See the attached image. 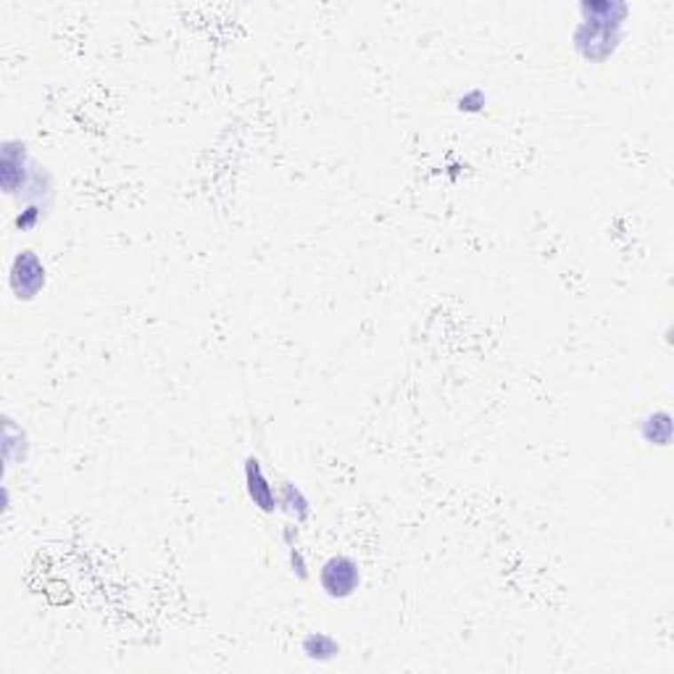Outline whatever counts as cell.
<instances>
[{
	"mask_svg": "<svg viewBox=\"0 0 674 674\" xmlns=\"http://www.w3.org/2000/svg\"><path fill=\"white\" fill-rule=\"evenodd\" d=\"M43 214H45V209H43V206L29 203V206H24V209H21V214L16 217V226H19V229H32V226L43 219Z\"/></svg>",
	"mask_w": 674,
	"mask_h": 674,
	"instance_id": "10",
	"label": "cell"
},
{
	"mask_svg": "<svg viewBox=\"0 0 674 674\" xmlns=\"http://www.w3.org/2000/svg\"><path fill=\"white\" fill-rule=\"evenodd\" d=\"M300 648H303V656L316 664H329L340 656V643L327 632H308Z\"/></svg>",
	"mask_w": 674,
	"mask_h": 674,
	"instance_id": "7",
	"label": "cell"
},
{
	"mask_svg": "<svg viewBox=\"0 0 674 674\" xmlns=\"http://www.w3.org/2000/svg\"><path fill=\"white\" fill-rule=\"evenodd\" d=\"M35 171V161L29 158V150L21 140H3L0 148V185L3 193L11 198H21V193L29 185V177Z\"/></svg>",
	"mask_w": 674,
	"mask_h": 674,
	"instance_id": "4",
	"label": "cell"
},
{
	"mask_svg": "<svg viewBox=\"0 0 674 674\" xmlns=\"http://www.w3.org/2000/svg\"><path fill=\"white\" fill-rule=\"evenodd\" d=\"M280 509L285 514H290L298 525L311 519V501L296 482H282L280 485Z\"/></svg>",
	"mask_w": 674,
	"mask_h": 674,
	"instance_id": "8",
	"label": "cell"
},
{
	"mask_svg": "<svg viewBox=\"0 0 674 674\" xmlns=\"http://www.w3.org/2000/svg\"><path fill=\"white\" fill-rule=\"evenodd\" d=\"M640 438L648 446L667 448L672 443V416H670V411L659 408V411L646 414L643 422H640Z\"/></svg>",
	"mask_w": 674,
	"mask_h": 674,
	"instance_id": "6",
	"label": "cell"
},
{
	"mask_svg": "<svg viewBox=\"0 0 674 674\" xmlns=\"http://www.w3.org/2000/svg\"><path fill=\"white\" fill-rule=\"evenodd\" d=\"M485 103H488V95L482 92V90H466L458 100H456V108L458 111H466V114H480L482 108H485Z\"/></svg>",
	"mask_w": 674,
	"mask_h": 674,
	"instance_id": "9",
	"label": "cell"
},
{
	"mask_svg": "<svg viewBox=\"0 0 674 674\" xmlns=\"http://www.w3.org/2000/svg\"><path fill=\"white\" fill-rule=\"evenodd\" d=\"M319 585L324 591V596L332 600L351 599L359 588H361V567L356 559L337 553L329 556L321 569H319Z\"/></svg>",
	"mask_w": 674,
	"mask_h": 674,
	"instance_id": "2",
	"label": "cell"
},
{
	"mask_svg": "<svg viewBox=\"0 0 674 674\" xmlns=\"http://www.w3.org/2000/svg\"><path fill=\"white\" fill-rule=\"evenodd\" d=\"M627 16L630 5L624 0H583L580 24L572 35L575 51L593 64L608 61L622 43Z\"/></svg>",
	"mask_w": 674,
	"mask_h": 674,
	"instance_id": "1",
	"label": "cell"
},
{
	"mask_svg": "<svg viewBox=\"0 0 674 674\" xmlns=\"http://www.w3.org/2000/svg\"><path fill=\"white\" fill-rule=\"evenodd\" d=\"M282 537H285L288 548L298 545V522H296V525H285V529H282Z\"/></svg>",
	"mask_w": 674,
	"mask_h": 674,
	"instance_id": "12",
	"label": "cell"
},
{
	"mask_svg": "<svg viewBox=\"0 0 674 674\" xmlns=\"http://www.w3.org/2000/svg\"><path fill=\"white\" fill-rule=\"evenodd\" d=\"M11 293L19 300H35L48 285V269L35 250H19L8 272Z\"/></svg>",
	"mask_w": 674,
	"mask_h": 674,
	"instance_id": "3",
	"label": "cell"
},
{
	"mask_svg": "<svg viewBox=\"0 0 674 674\" xmlns=\"http://www.w3.org/2000/svg\"><path fill=\"white\" fill-rule=\"evenodd\" d=\"M242 477H245V493L253 501V506L264 514H274L280 509V490L272 485V480L266 477V472L256 456L245 458Z\"/></svg>",
	"mask_w": 674,
	"mask_h": 674,
	"instance_id": "5",
	"label": "cell"
},
{
	"mask_svg": "<svg viewBox=\"0 0 674 674\" xmlns=\"http://www.w3.org/2000/svg\"><path fill=\"white\" fill-rule=\"evenodd\" d=\"M288 561H290V572L298 580H308V561H305V556H303V551H300L298 545L288 548Z\"/></svg>",
	"mask_w": 674,
	"mask_h": 674,
	"instance_id": "11",
	"label": "cell"
}]
</instances>
